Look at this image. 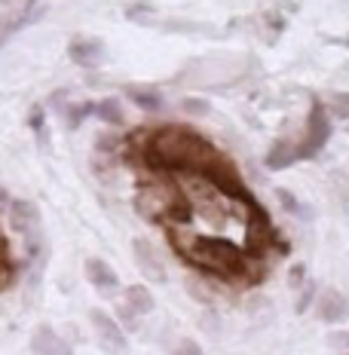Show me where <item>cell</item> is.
I'll list each match as a JSON object with an SVG mask.
<instances>
[{
	"mask_svg": "<svg viewBox=\"0 0 349 355\" xmlns=\"http://www.w3.org/2000/svg\"><path fill=\"white\" fill-rule=\"evenodd\" d=\"M343 355H349V352H343Z\"/></svg>",
	"mask_w": 349,
	"mask_h": 355,
	"instance_id": "31",
	"label": "cell"
},
{
	"mask_svg": "<svg viewBox=\"0 0 349 355\" xmlns=\"http://www.w3.org/2000/svg\"><path fill=\"white\" fill-rule=\"evenodd\" d=\"M331 343H334V346H349V334H334Z\"/></svg>",
	"mask_w": 349,
	"mask_h": 355,
	"instance_id": "30",
	"label": "cell"
},
{
	"mask_svg": "<svg viewBox=\"0 0 349 355\" xmlns=\"http://www.w3.org/2000/svg\"><path fill=\"white\" fill-rule=\"evenodd\" d=\"M10 202H12V196H10V190L0 184V214H3L6 209H10Z\"/></svg>",
	"mask_w": 349,
	"mask_h": 355,
	"instance_id": "28",
	"label": "cell"
},
{
	"mask_svg": "<svg viewBox=\"0 0 349 355\" xmlns=\"http://www.w3.org/2000/svg\"><path fill=\"white\" fill-rule=\"evenodd\" d=\"M6 220H10V230L28 233L34 227H40V209L31 199H12L10 209H6Z\"/></svg>",
	"mask_w": 349,
	"mask_h": 355,
	"instance_id": "11",
	"label": "cell"
},
{
	"mask_svg": "<svg viewBox=\"0 0 349 355\" xmlns=\"http://www.w3.org/2000/svg\"><path fill=\"white\" fill-rule=\"evenodd\" d=\"M303 282H307V266H303V263H294L291 272H288V285H291V288H300Z\"/></svg>",
	"mask_w": 349,
	"mask_h": 355,
	"instance_id": "26",
	"label": "cell"
},
{
	"mask_svg": "<svg viewBox=\"0 0 349 355\" xmlns=\"http://www.w3.org/2000/svg\"><path fill=\"white\" fill-rule=\"evenodd\" d=\"M68 55H71L74 64H80V68H99V64L105 62L108 49L99 37H74L68 43Z\"/></svg>",
	"mask_w": 349,
	"mask_h": 355,
	"instance_id": "7",
	"label": "cell"
},
{
	"mask_svg": "<svg viewBox=\"0 0 349 355\" xmlns=\"http://www.w3.org/2000/svg\"><path fill=\"white\" fill-rule=\"evenodd\" d=\"M28 125L34 129V135L40 138V141H49V132H46V110H43V107H31Z\"/></svg>",
	"mask_w": 349,
	"mask_h": 355,
	"instance_id": "19",
	"label": "cell"
},
{
	"mask_svg": "<svg viewBox=\"0 0 349 355\" xmlns=\"http://www.w3.org/2000/svg\"><path fill=\"white\" fill-rule=\"evenodd\" d=\"M49 107H53V110H65V107H68V89H58V92H53Z\"/></svg>",
	"mask_w": 349,
	"mask_h": 355,
	"instance_id": "27",
	"label": "cell"
},
{
	"mask_svg": "<svg viewBox=\"0 0 349 355\" xmlns=\"http://www.w3.org/2000/svg\"><path fill=\"white\" fill-rule=\"evenodd\" d=\"M316 315L318 322L325 324H340L349 319V300L337 288H325V291L316 294Z\"/></svg>",
	"mask_w": 349,
	"mask_h": 355,
	"instance_id": "6",
	"label": "cell"
},
{
	"mask_svg": "<svg viewBox=\"0 0 349 355\" xmlns=\"http://www.w3.org/2000/svg\"><path fill=\"white\" fill-rule=\"evenodd\" d=\"M175 251L190 266H196L205 276L221 282H257L261 272H255V257L239 242H230L224 236H187V227H166Z\"/></svg>",
	"mask_w": 349,
	"mask_h": 355,
	"instance_id": "2",
	"label": "cell"
},
{
	"mask_svg": "<svg viewBox=\"0 0 349 355\" xmlns=\"http://www.w3.org/2000/svg\"><path fill=\"white\" fill-rule=\"evenodd\" d=\"M316 294H318V285L313 282V279H307L300 288H297V300H294V313L297 315H303L309 306L316 303Z\"/></svg>",
	"mask_w": 349,
	"mask_h": 355,
	"instance_id": "17",
	"label": "cell"
},
{
	"mask_svg": "<svg viewBox=\"0 0 349 355\" xmlns=\"http://www.w3.org/2000/svg\"><path fill=\"white\" fill-rule=\"evenodd\" d=\"M325 107H328V114L337 116V120H349V92H337L331 105H325Z\"/></svg>",
	"mask_w": 349,
	"mask_h": 355,
	"instance_id": "23",
	"label": "cell"
},
{
	"mask_svg": "<svg viewBox=\"0 0 349 355\" xmlns=\"http://www.w3.org/2000/svg\"><path fill=\"white\" fill-rule=\"evenodd\" d=\"M175 355H205L203 352V346L196 343V340H190V337H184L181 343L175 346Z\"/></svg>",
	"mask_w": 349,
	"mask_h": 355,
	"instance_id": "25",
	"label": "cell"
},
{
	"mask_svg": "<svg viewBox=\"0 0 349 355\" xmlns=\"http://www.w3.org/2000/svg\"><path fill=\"white\" fill-rule=\"evenodd\" d=\"M331 138V114L322 101H313V110L307 116V129H303V138L297 144V159H313Z\"/></svg>",
	"mask_w": 349,
	"mask_h": 355,
	"instance_id": "4",
	"label": "cell"
},
{
	"mask_svg": "<svg viewBox=\"0 0 349 355\" xmlns=\"http://www.w3.org/2000/svg\"><path fill=\"white\" fill-rule=\"evenodd\" d=\"M95 116H99L105 125H123L126 123V110L120 105V98H114V95H108V98L95 101Z\"/></svg>",
	"mask_w": 349,
	"mask_h": 355,
	"instance_id": "14",
	"label": "cell"
},
{
	"mask_svg": "<svg viewBox=\"0 0 349 355\" xmlns=\"http://www.w3.org/2000/svg\"><path fill=\"white\" fill-rule=\"evenodd\" d=\"M83 270H86L89 285H95V291H101V294H114L117 288H120V276H117L114 266H110L108 261H101V257H86Z\"/></svg>",
	"mask_w": 349,
	"mask_h": 355,
	"instance_id": "10",
	"label": "cell"
},
{
	"mask_svg": "<svg viewBox=\"0 0 349 355\" xmlns=\"http://www.w3.org/2000/svg\"><path fill=\"white\" fill-rule=\"evenodd\" d=\"M135 211L151 224L162 227H190L193 220V196L172 175H153L151 181H144L135 193Z\"/></svg>",
	"mask_w": 349,
	"mask_h": 355,
	"instance_id": "3",
	"label": "cell"
},
{
	"mask_svg": "<svg viewBox=\"0 0 349 355\" xmlns=\"http://www.w3.org/2000/svg\"><path fill=\"white\" fill-rule=\"evenodd\" d=\"M266 168H273V172H279V168H288V166H294L297 162V144L294 141H288V138H279L276 144L266 150Z\"/></svg>",
	"mask_w": 349,
	"mask_h": 355,
	"instance_id": "13",
	"label": "cell"
},
{
	"mask_svg": "<svg viewBox=\"0 0 349 355\" xmlns=\"http://www.w3.org/2000/svg\"><path fill=\"white\" fill-rule=\"evenodd\" d=\"M181 110L187 116H205L212 110V105L205 98H196V95H187V98H181Z\"/></svg>",
	"mask_w": 349,
	"mask_h": 355,
	"instance_id": "20",
	"label": "cell"
},
{
	"mask_svg": "<svg viewBox=\"0 0 349 355\" xmlns=\"http://www.w3.org/2000/svg\"><path fill=\"white\" fill-rule=\"evenodd\" d=\"M89 322H92L101 349L110 352V355H123L126 352V331H123V324L117 322L114 315H108L105 309H92V313H89Z\"/></svg>",
	"mask_w": 349,
	"mask_h": 355,
	"instance_id": "5",
	"label": "cell"
},
{
	"mask_svg": "<svg viewBox=\"0 0 349 355\" xmlns=\"http://www.w3.org/2000/svg\"><path fill=\"white\" fill-rule=\"evenodd\" d=\"M126 92V98L132 101L138 110H144V114H160L162 105H166V98H162V92L160 89H153V86H138V83H129L123 89Z\"/></svg>",
	"mask_w": 349,
	"mask_h": 355,
	"instance_id": "12",
	"label": "cell"
},
{
	"mask_svg": "<svg viewBox=\"0 0 349 355\" xmlns=\"http://www.w3.org/2000/svg\"><path fill=\"white\" fill-rule=\"evenodd\" d=\"M132 254H135L138 270L144 272V279L151 282H166V266L157 257V248L151 245L147 239H132Z\"/></svg>",
	"mask_w": 349,
	"mask_h": 355,
	"instance_id": "9",
	"label": "cell"
},
{
	"mask_svg": "<svg viewBox=\"0 0 349 355\" xmlns=\"http://www.w3.org/2000/svg\"><path fill=\"white\" fill-rule=\"evenodd\" d=\"M10 261V245H6V239L0 236V263H6Z\"/></svg>",
	"mask_w": 349,
	"mask_h": 355,
	"instance_id": "29",
	"label": "cell"
},
{
	"mask_svg": "<svg viewBox=\"0 0 349 355\" xmlns=\"http://www.w3.org/2000/svg\"><path fill=\"white\" fill-rule=\"evenodd\" d=\"M129 157H135L151 175L175 178V175L203 172L221 153L214 150L209 138H203L199 132L187 129V125H160V129L147 132L144 144L138 150H132Z\"/></svg>",
	"mask_w": 349,
	"mask_h": 355,
	"instance_id": "1",
	"label": "cell"
},
{
	"mask_svg": "<svg viewBox=\"0 0 349 355\" xmlns=\"http://www.w3.org/2000/svg\"><path fill=\"white\" fill-rule=\"evenodd\" d=\"M276 196H279V202H282V209H285V211H291V214H309V209H303V205L297 202L291 190L279 187V190H276Z\"/></svg>",
	"mask_w": 349,
	"mask_h": 355,
	"instance_id": "24",
	"label": "cell"
},
{
	"mask_svg": "<svg viewBox=\"0 0 349 355\" xmlns=\"http://www.w3.org/2000/svg\"><path fill=\"white\" fill-rule=\"evenodd\" d=\"M126 303H129L138 315H151L153 309H157V300H153V294L147 291L144 285H129L126 288Z\"/></svg>",
	"mask_w": 349,
	"mask_h": 355,
	"instance_id": "15",
	"label": "cell"
},
{
	"mask_svg": "<svg viewBox=\"0 0 349 355\" xmlns=\"http://www.w3.org/2000/svg\"><path fill=\"white\" fill-rule=\"evenodd\" d=\"M153 16H157V10H153L151 3H132V6H126V19H132L135 25H153Z\"/></svg>",
	"mask_w": 349,
	"mask_h": 355,
	"instance_id": "18",
	"label": "cell"
},
{
	"mask_svg": "<svg viewBox=\"0 0 349 355\" xmlns=\"http://www.w3.org/2000/svg\"><path fill=\"white\" fill-rule=\"evenodd\" d=\"M120 135H110V132H101L99 138H95V150L99 153H108V157H114V153H120Z\"/></svg>",
	"mask_w": 349,
	"mask_h": 355,
	"instance_id": "21",
	"label": "cell"
},
{
	"mask_svg": "<svg viewBox=\"0 0 349 355\" xmlns=\"http://www.w3.org/2000/svg\"><path fill=\"white\" fill-rule=\"evenodd\" d=\"M31 352L34 355H74L71 343L49 324H37L31 334Z\"/></svg>",
	"mask_w": 349,
	"mask_h": 355,
	"instance_id": "8",
	"label": "cell"
},
{
	"mask_svg": "<svg viewBox=\"0 0 349 355\" xmlns=\"http://www.w3.org/2000/svg\"><path fill=\"white\" fill-rule=\"evenodd\" d=\"M92 110H95V101H71V105L62 110L65 125H68V129H80L86 116H92Z\"/></svg>",
	"mask_w": 349,
	"mask_h": 355,
	"instance_id": "16",
	"label": "cell"
},
{
	"mask_svg": "<svg viewBox=\"0 0 349 355\" xmlns=\"http://www.w3.org/2000/svg\"><path fill=\"white\" fill-rule=\"evenodd\" d=\"M117 322L123 324V331H138L141 315H138L135 309L129 306V303H123V306H117Z\"/></svg>",
	"mask_w": 349,
	"mask_h": 355,
	"instance_id": "22",
	"label": "cell"
}]
</instances>
